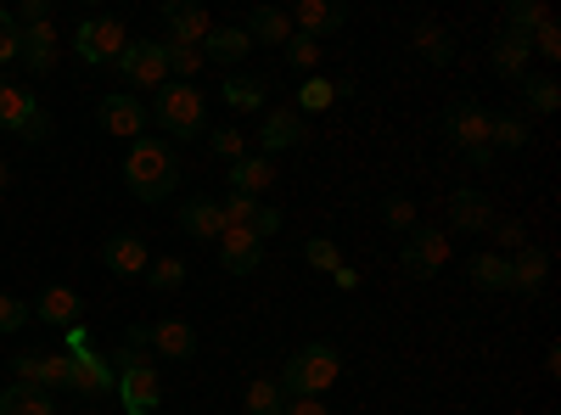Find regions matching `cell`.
Here are the masks:
<instances>
[{
  "label": "cell",
  "mask_w": 561,
  "mask_h": 415,
  "mask_svg": "<svg viewBox=\"0 0 561 415\" xmlns=\"http://www.w3.org/2000/svg\"><path fill=\"white\" fill-rule=\"evenodd\" d=\"M124 186L135 203H169L180 186V158L163 135H140L124 147Z\"/></svg>",
  "instance_id": "obj_1"
},
{
  "label": "cell",
  "mask_w": 561,
  "mask_h": 415,
  "mask_svg": "<svg viewBox=\"0 0 561 415\" xmlns=\"http://www.w3.org/2000/svg\"><path fill=\"white\" fill-rule=\"evenodd\" d=\"M147 118L169 135V141H203V135H208V96H203L197 84L169 79L163 90H152Z\"/></svg>",
  "instance_id": "obj_2"
},
{
  "label": "cell",
  "mask_w": 561,
  "mask_h": 415,
  "mask_svg": "<svg viewBox=\"0 0 561 415\" xmlns=\"http://www.w3.org/2000/svg\"><path fill=\"white\" fill-rule=\"evenodd\" d=\"M337 377H343V348H337V343H304L287 365H280L275 382H280V393H287V404H293V399L332 393Z\"/></svg>",
  "instance_id": "obj_3"
},
{
  "label": "cell",
  "mask_w": 561,
  "mask_h": 415,
  "mask_svg": "<svg viewBox=\"0 0 561 415\" xmlns=\"http://www.w3.org/2000/svg\"><path fill=\"white\" fill-rule=\"evenodd\" d=\"M0 135H18L28 147L51 141V113L34 102L28 84H0Z\"/></svg>",
  "instance_id": "obj_4"
},
{
  "label": "cell",
  "mask_w": 561,
  "mask_h": 415,
  "mask_svg": "<svg viewBox=\"0 0 561 415\" xmlns=\"http://www.w3.org/2000/svg\"><path fill=\"white\" fill-rule=\"evenodd\" d=\"M124 45H129V34H124V23L107 18V12H90V18H79V28H73V51H79L84 68H113V62L124 57Z\"/></svg>",
  "instance_id": "obj_5"
},
{
  "label": "cell",
  "mask_w": 561,
  "mask_h": 415,
  "mask_svg": "<svg viewBox=\"0 0 561 415\" xmlns=\"http://www.w3.org/2000/svg\"><path fill=\"white\" fill-rule=\"evenodd\" d=\"M449 264V230L438 224H415L404 247H399V269L410 275V281H433V275Z\"/></svg>",
  "instance_id": "obj_6"
},
{
  "label": "cell",
  "mask_w": 561,
  "mask_h": 415,
  "mask_svg": "<svg viewBox=\"0 0 561 415\" xmlns=\"http://www.w3.org/2000/svg\"><path fill=\"white\" fill-rule=\"evenodd\" d=\"M113 399L129 410V415H158L163 404V371L152 359H135V365H118V388Z\"/></svg>",
  "instance_id": "obj_7"
},
{
  "label": "cell",
  "mask_w": 561,
  "mask_h": 415,
  "mask_svg": "<svg viewBox=\"0 0 561 415\" xmlns=\"http://www.w3.org/2000/svg\"><path fill=\"white\" fill-rule=\"evenodd\" d=\"M124 73V84L135 90H163L169 84V57H163V39H129L124 57L113 62Z\"/></svg>",
  "instance_id": "obj_8"
},
{
  "label": "cell",
  "mask_w": 561,
  "mask_h": 415,
  "mask_svg": "<svg viewBox=\"0 0 561 415\" xmlns=\"http://www.w3.org/2000/svg\"><path fill=\"white\" fill-rule=\"evenodd\" d=\"M113 388H118V371H113L107 354H96L90 343L68 354V393H79V399H107Z\"/></svg>",
  "instance_id": "obj_9"
},
{
  "label": "cell",
  "mask_w": 561,
  "mask_h": 415,
  "mask_svg": "<svg viewBox=\"0 0 561 415\" xmlns=\"http://www.w3.org/2000/svg\"><path fill=\"white\" fill-rule=\"evenodd\" d=\"M489 124H494V113H489L483 102H472V96H455V102L444 107V135H449L460 152L489 147Z\"/></svg>",
  "instance_id": "obj_10"
},
{
  "label": "cell",
  "mask_w": 561,
  "mask_h": 415,
  "mask_svg": "<svg viewBox=\"0 0 561 415\" xmlns=\"http://www.w3.org/2000/svg\"><path fill=\"white\" fill-rule=\"evenodd\" d=\"M12 377L57 399V393H68V354H57V348H39V354H12Z\"/></svg>",
  "instance_id": "obj_11"
},
{
  "label": "cell",
  "mask_w": 561,
  "mask_h": 415,
  "mask_svg": "<svg viewBox=\"0 0 561 415\" xmlns=\"http://www.w3.org/2000/svg\"><path fill=\"white\" fill-rule=\"evenodd\" d=\"M96 124H102L107 135H118V141H140L152 118H147V107H140L129 90H113V96L96 102Z\"/></svg>",
  "instance_id": "obj_12"
},
{
  "label": "cell",
  "mask_w": 561,
  "mask_h": 415,
  "mask_svg": "<svg viewBox=\"0 0 561 415\" xmlns=\"http://www.w3.org/2000/svg\"><path fill=\"white\" fill-rule=\"evenodd\" d=\"M158 12H163L174 45H197V51H203V39L214 34V18H208V7H197V0H163Z\"/></svg>",
  "instance_id": "obj_13"
},
{
  "label": "cell",
  "mask_w": 561,
  "mask_h": 415,
  "mask_svg": "<svg viewBox=\"0 0 561 415\" xmlns=\"http://www.w3.org/2000/svg\"><path fill=\"white\" fill-rule=\"evenodd\" d=\"M102 264L118 275V281H135V275H147L152 264V247L135 237V230H113V237L102 242Z\"/></svg>",
  "instance_id": "obj_14"
},
{
  "label": "cell",
  "mask_w": 561,
  "mask_h": 415,
  "mask_svg": "<svg viewBox=\"0 0 561 415\" xmlns=\"http://www.w3.org/2000/svg\"><path fill=\"white\" fill-rule=\"evenodd\" d=\"M214 247H219V264H225L230 275H259V269H264V242L253 237V230L225 224Z\"/></svg>",
  "instance_id": "obj_15"
},
{
  "label": "cell",
  "mask_w": 561,
  "mask_h": 415,
  "mask_svg": "<svg viewBox=\"0 0 561 415\" xmlns=\"http://www.w3.org/2000/svg\"><path fill=\"white\" fill-rule=\"evenodd\" d=\"M287 18H293V28L309 34V39H332V34L348 28V7H337V0H298Z\"/></svg>",
  "instance_id": "obj_16"
},
{
  "label": "cell",
  "mask_w": 561,
  "mask_h": 415,
  "mask_svg": "<svg viewBox=\"0 0 561 415\" xmlns=\"http://www.w3.org/2000/svg\"><path fill=\"white\" fill-rule=\"evenodd\" d=\"M304 141H309V129H304V118H298L293 107H270V113H264V124H259V152H264V158L293 152V147H304Z\"/></svg>",
  "instance_id": "obj_17"
},
{
  "label": "cell",
  "mask_w": 561,
  "mask_h": 415,
  "mask_svg": "<svg viewBox=\"0 0 561 415\" xmlns=\"http://www.w3.org/2000/svg\"><path fill=\"white\" fill-rule=\"evenodd\" d=\"M500 214H494V203L478 192V186H460L455 197H449V230H466V237H478V230H489Z\"/></svg>",
  "instance_id": "obj_18"
},
{
  "label": "cell",
  "mask_w": 561,
  "mask_h": 415,
  "mask_svg": "<svg viewBox=\"0 0 561 415\" xmlns=\"http://www.w3.org/2000/svg\"><path fill=\"white\" fill-rule=\"evenodd\" d=\"M79 314H84V298L73 292V287H45L39 298H34V320H45V326H57V332H68V326H79Z\"/></svg>",
  "instance_id": "obj_19"
},
{
  "label": "cell",
  "mask_w": 561,
  "mask_h": 415,
  "mask_svg": "<svg viewBox=\"0 0 561 415\" xmlns=\"http://www.w3.org/2000/svg\"><path fill=\"white\" fill-rule=\"evenodd\" d=\"M528 62H534V51H528V39H517V34H494V45H489V68L505 79V84H523L528 79Z\"/></svg>",
  "instance_id": "obj_20"
},
{
  "label": "cell",
  "mask_w": 561,
  "mask_h": 415,
  "mask_svg": "<svg viewBox=\"0 0 561 415\" xmlns=\"http://www.w3.org/2000/svg\"><path fill=\"white\" fill-rule=\"evenodd\" d=\"M147 348L158 359H192L197 354V326H185V320H158V326H147Z\"/></svg>",
  "instance_id": "obj_21"
},
{
  "label": "cell",
  "mask_w": 561,
  "mask_h": 415,
  "mask_svg": "<svg viewBox=\"0 0 561 415\" xmlns=\"http://www.w3.org/2000/svg\"><path fill=\"white\" fill-rule=\"evenodd\" d=\"M180 230L192 242H219V230H225V214L214 197H185L180 203Z\"/></svg>",
  "instance_id": "obj_22"
},
{
  "label": "cell",
  "mask_w": 561,
  "mask_h": 415,
  "mask_svg": "<svg viewBox=\"0 0 561 415\" xmlns=\"http://www.w3.org/2000/svg\"><path fill=\"white\" fill-rule=\"evenodd\" d=\"M348 79H325V73H309L298 90H293V113L304 118V113H325V107H332L337 96H348Z\"/></svg>",
  "instance_id": "obj_23"
},
{
  "label": "cell",
  "mask_w": 561,
  "mask_h": 415,
  "mask_svg": "<svg viewBox=\"0 0 561 415\" xmlns=\"http://www.w3.org/2000/svg\"><path fill=\"white\" fill-rule=\"evenodd\" d=\"M545 281H550V253L545 247H523V253H511V292H545Z\"/></svg>",
  "instance_id": "obj_24"
},
{
  "label": "cell",
  "mask_w": 561,
  "mask_h": 415,
  "mask_svg": "<svg viewBox=\"0 0 561 415\" xmlns=\"http://www.w3.org/2000/svg\"><path fill=\"white\" fill-rule=\"evenodd\" d=\"M23 34V45H18V62H28L39 79L57 68V28L51 23H34V28H18Z\"/></svg>",
  "instance_id": "obj_25"
},
{
  "label": "cell",
  "mask_w": 561,
  "mask_h": 415,
  "mask_svg": "<svg viewBox=\"0 0 561 415\" xmlns=\"http://www.w3.org/2000/svg\"><path fill=\"white\" fill-rule=\"evenodd\" d=\"M275 158H264V152H248L242 163H230V192H242V197H259V192H270L275 186Z\"/></svg>",
  "instance_id": "obj_26"
},
{
  "label": "cell",
  "mask_w": 561,
  "mask_h": 415,
  "mask_svg": "<svg viewBox=\"0 0 561 415\" xmlns=\"http://www.w3.org/2000/svg\"><path fill=\"white\" fill-rule=\"evenodd\" d=\"M248 51H253V39L242 34V23H225L203 39V62H219V68H237Z\"/></svg>",
  "instance_id": "obj_27"
},
{
  "label": "cell",
  "mask_w": 561,
  "mask_h": 415,
  "mask_svg": "<svg viewBox=\"0 0 561 415\" xmlns=\"http://www.w3.org/2000/svg\"><path fill=\"white\" fill-rule=\"evenodd\" d=\"M242 34H248L253 45H287V39H293V18L280 12V7H253L248 23H242Z\"/></svg>",
  "instance_id": "obj_28"
},
{
  "label": "cell",
  "mask_w": 561,
  "mask_h": 415,
  "mask_svg": "<svg viewBox=\"0 0 561 415\" xmlns=\"http://www.w3.org/2000/svg\"><path fill=\"white\" fill-rule=\"evenodd\" d=\"M466 275H472L478 292H511V258L505 253H472L466 258Z\"/></svg>",
  "instance_id": "obj_29"
},
{
  "label": "cell",
  "mask_w": 561,
  "mask_h": 415,
  "mask_svg": "<svg viewBox=\"0 0 561 415\" xmlns=\"http://www.w3.org/2000/svg\"><path fill=\"white\" fill-rule=\"evenodd\" d=\"M534 141V129H528V113H494V124H489V147L494 152H523Z\"/></svg>",
  "instance_id": "obj_30"
},
{
  "label": "cell",
  "mask_w": 561,
  "mask_h": 415,
  "mask_svg": "<svg viewBox=\"0 0 561 415\" xmlns=\"http://www.w3.org/2000/svg\"><path fill=\"white\" fill-rule=\"evenodd\" d=\"M219 96H225V107H237V113H264L270 84H264V79H253V73H230Z\"/></svg>",
  "instance_id": "obj_31"
},
{
  "label": "cell",
  "mask_w": 561,
  "mask_h": 415,
  "mask_svg": "<svg viewBox=\"0 0 561 415\" xmlns=\"http://www.w3.org/2000/svg\"><path fill=\"white\" fill-rule=\"evenodd\" d=\"M410 45H415V57H421V62H433V68L455 62V39H449V28H438L433 18H427V23H415Z\"/></svg>",
  "instance_id": "obj_32"
},
{
  "label": "cell",
  "mask_w": 561,
  "mask_h": 415,
  "mask_svg": "<svg viewBox=\"0 0 561 415\" xmlns=\"http://www.w3.org/2000/svg\"><path fill=\"white\" fill-rule=\"evenodd\" d=\"M0 415H57V399L28 388V382H12L7 393H0Z\"/></svg>",
  "instance_id": "obj_33"
},
{
  "label": "cell",
  "mask_w": 561,
  "mask_h": 415,
  "mask_svg": "<svg viewBox=\"0 0 561 415\" xmlns=\"http://www.w3.org/2000/svg\"><path fill=\"white\" fill-rule=\"evenodd\" d=\"M242 410L248 415H280V410H287V393H280L275 377H253L248 393H242Z\"/></svg>",
  "instance_id": "obj_34"
},
{
  "label": "cell",
  "mask_w": 561,
  "mask_h": 415,
  "mask_svg": "<svg viewBox=\"0 0 561 415\" xmlns=\"http://www.w3.org/2000/svg\"><path fill=\"white\" fill-rule=\"evenodd\" d=\"M539 23H550V7H545V0H511V7H505V34L528 39Z\"/></svg>",
  "instance_id": "obj_35"
},
{
  "label": "cell",
  "mask_w": 561,
  "mask_h": 415,
  "mask_svg": "<svg viewBox=\"0 0 561 415\" xmlns=\"http://www.w3.org/2000/svg\"><path fill=\"white\" fill-rule=\"evenodd\" d=\"M185 275H192V264L163 253V258H152V264H147V275H140V281H147L152 292H180V287H185Z\"/></svg>",
  "instance_id": "obj_36"
},
{
  "label": "cell",
  "mask_w": 561,
  "mask_h": 415,
  "mask_svg": "<svg viewBox=\"0 0 561 415\" xmlns=\"http://www.w3.org/2000/svg\"><path fill=\"white\" fill-rule=\"evenodd\" d=\"M320 51H325V45H320V39H309V34H298V28H293V39H287V45H280L287 68H293V73H304V79L320 68Z\"/></svg>",
  "instance_id": "obj_37"
},
{
  "label": "cell",
  "mask_w": 561,
  "mask_h": 415,
  "mask_svg": "<svg viewBox=\"0 0 561 415\" xmlns=\"http://www.w3.org/2000/svg\"><path fill=\"white\" fill-rule=\"evenodd\" d=\"M517 90H523V102H528L534 113H556V107H561V84H556L550 73H528Z\"/></svg>",
  "instance_id": "obj_38"
},
{
  "label": "cell",
  "mask_w": 561,
  "mask_h": 415,
  "mask_svg": "<svg viewBox=\"0 0 561 415\" xmlns=\"http://www.w3.org/2000/svg\"><path fill=\"white\" fill-rule=\"evenodd\" d=\"M219 214H225V224H237V230H259V197H242V192H225L219 197Z\"/></svg>",
  "instance_id": "obj_39"
},
{
  "label": "cell",
  "mask_w": 561,
  "mask_h": 415,
  "mask_svg": "<svg viewBox=\"0 0 561 415\" xmlns=\"http://www.w3.org/2000/svg\"><path fill=\"white\" fill-rule=\"evenodd\" d=\"M163 57H169V73H174L180 84H192V79L203 73V51H197V45H174V39H163Z\"/></svg>",
  "instance_id": "obj_40"
},
{
  "label": "cell",
  "mask_w": 561,
  "mask_h": 415,
  "mask_svg": "<svg viewBox=\"0 0 561 415\" xmlns=\"http://www.w3.org/2000/svg\"><path fill=\"white\" fill-rule=\"evenodd\" d=\"M203 141L214 147V158H225V163H242L248 158V135L237 129V124H225V129H208Z\"/></svg>",
  "instance_id": "obj_41"
},
{
  "label": "cell",
  "mask_w": 561,
  "mask_h": 415,
  "mask_svg": "<svg viewBox=\"0 0 561 415\" xmlns=\"http://www.w3.org/2000/svg\"><path fill=\"white\" fill-rule=\"evenodd\" d=\"M28 320H34V303H23V298H12V292H0V337L23 332Z\"/></svg>",
  "instance_id": "obj_42"
},
{
  "label": "cell",
  "mask_w": 561,
  "mask_h": 415,
  "mask_svg": "<svg viewBox=\"0 0 561 415\" xmlns=\"http://www.w3.org/2000/svg\"><path fill=\"white\" fill-rule=\"evenodd\" d=\"M489 230H494V242H500V253H505V258L528 247V224H523V219H494Z\"/></svg>",
  "instance_id": "obj_43"
},
{
  "label": "cell",
  "mask_w": 561,
  "mask_h": 415,
  "mask_svg": "<svg viewBox=\"0 0 561 415\" xmlns=\"http://www.w3.org/2000/svg\"><path fill=\"white\" fill-rule=\"evenodd\" d=\"M528 51H539L545 62H556V57H561V28H556V18H550V23H539V28L528 34Z\"/></svg>",
  "instance_id": "obj_44"
},
{
  "label": "cell",
  "mask_w": 561,
  "mask_h": 415,
  "mask_svg": "<svg viewBox=\"0 0 561 415\" xmlns=\"http://www.w3.org/2000/svg\"><path fill=\"white\" fill-rule=\"evenodd\" d=\"M304 258H309L314 269H325V275H332V269L343 264V253H337V242H325V237H309V242H304Z\"/></svg>",
  "instance_id": "obj_45"
},
{
  "label": "cell",
  "mask_w": 561,
  "mask_h": 415,
  "mask_svg": "<svg viewBox=\"0 0 561 415\" xmlns=\"http://www.w3.org/2000/svg\"><path fill=\"white\" fill-rule=\"evenodd\" d=\"M382 224H393V230H415V203L410 197H382Z\"/></svg>",
  "instance_id": "obj_46"
},
{
  "label": "cell",
  "mask_w": 561,
  "mask_h": 415,
  "mask_svg": "<svg viewBox=\"0 0 561 415\" xmlns=\"http://www.w3.org/2000/svg\"><path fill=\"white\" fill-rule=\"evenodd\" d=\"M57 18V0H23V7L12 12L18 28H34V23H51Z\"/></svg>",
  "instance_id": "obj_47"
},
{
  "label": "cell",
  "mask_w": 561,
  "mask_h": 415,
  "mask_svg": "<svg viewBox=\"0 0 561 415\" xmlns=\"http://www.w3.org/2000/svg\"><path fill=\"white\" fill-rule=\"evenodd\" d=\"M18 45H23V34H18L12 12H0V68H7V62H18Z\"/></svg>",
  "instance_id": "obj_48"
},
{
  "label": "cell",
  "mask_w": 561,
  "mask_h": 415,
  "mask_svg": "<svg viewBox=\"0 0 561 415\" xmlns=\"http://www.w3.org/2000/svg\"><path fill=\"white\" fill-rule=\"evenodd\" d=\"M280 224H287V219H280V208H264V214H259V230H253V237H259V242H270Z\"/></svg>",
  "instance_id": "obj_49"
},
{
  "label": "cell",
  "mask_w": 561,
  "mask_h": 415,
  "mask_svg": "<svg viewBox=\"0 0 561 415\" xmlns=\"http://www.w3.org/2000/svg\"><path fill=\"white\" fill-rule=\"evenodd\" d=\"M280 415H332V410H325L320 399H293V404L280 410Z\"/></svg>",
  "instance_id": "obj_50"
},
{
  "label": "cell",
  "mask_w": 561,
  "mask_h": 415,
  "mask_svg": "<svg viewBox=\"0 0 561 415\" xmlns=\"http://www.w3.org/2000/svg\"><path fill=\"white\" fill-rule=\"evenodd\" d=\"M332 287H337V292H354V287H359V269L337 264V269H332Z\"/></svg>",
  "instance_id": "obj_51"
},
{
  "label": "cell",
  "mask_w": 561,
  "mask_h": 415,
  "mask_svg": "<svg viewBox=\"0 0 561 415\" xmlns=\"http://www.w3.org/2000/svg\"><path fill=\"white\" fill-rule=\"evenodd\" d=\"M472 169H494V147H478V152H460Z\"/></svg>",
  "instance_id": "obj_52"
},
{
  "label": "cell",
  "mask_w": 561,
  "mask_h": 415,
  "mask_svg": "<svg viewBox=\"0 0 561 415\" xmlns=\"http://www.w3.org/2000/svg\"><path fill=\"white\" fill-rule=\"evenodd\" d=\"M7 186H12V169H7V163H0V192H7Z\"/></svg>",
  "instance_id": "obj_53"
}]
</instances>
